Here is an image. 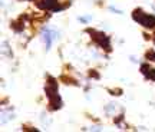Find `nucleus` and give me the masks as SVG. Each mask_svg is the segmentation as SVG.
Here are the masks:
<instances>
[{"label": "nucleus", "mask_w": 155, "mask_h": 132, "mask_svg": "<svg viewBox=\"0 0 155 132\" xmlns=\"http://www.w3.org/2000/svg\"><path fill=\"white\" fill-rule=\"evenodd\" d=\"M112 111H115V105H114V104H108V106H105V112H106V114H111Z\"/></svg>", "instance_id": "obj_7"}, {"label": "nucleus", "mask_w": 155, "mask_h": 132, "mask_svg": "<svg viewBox=\"0 0 155 132\" xmlns=\"http://www.w3.org/2000/svg\"><path fill=\"white\" fill-rule=\"evenodd\" d=\"M79 20H81V22H89V20H91V16H85V17H79Z\"/></svg>", "instance_id": "obj_10"}, {"label": "nucleus", "mask_w": 155, "mask_h": 132, "mask_svg": "<svg viewBox=\"0 0 155 132\" xmlns=\"http://www.w3.org/2000/svg\"><path fill=\"white\" fill-rule=\"evenodd\" d=\"M46 96L49 99L52 109H59L62 106V99L58 94V85L53 79H49V82L46 85Z\"/></svg>", "instance_id": "obj_1"}, {"label": "nucleus", "mask_w": 155, "mask_h": 132, "mask_svg": "<svg viewBox=\"0 0 155 132\" xmlns=\"http://www.w3.org/2000/svg\"><path fill=\"white\" fill-rule=\"evenodd\" d=\"M132 19L135 22H138L139 25H142L145 28H155V16L152 15H148V13H145L142 12L141 9H137V10H134L132 13Z\"/></svg>", "instance_id": "obj_2"}, {"label": "nucleus", "mask_w": 155, "mask_h": 132, "mask_svg": "<svg viewBox=\"0 0 155 132\" xmlns=\"http://www.w3.org/2000/svg\"><path fill=\"white\" fill-rule=\"evenodd\" d=\"M89 129L91 131H102V128H99V127H91Z\"/></svg>", "instance_id": "obj_11"}, {"label": "nucleus", "mask_w": 155, "mask_h": 132, "mask_svg": "<svg viewBox=\"0 0 155 132\" xmlns=\"http://www.w3.org/2000/svg\"><path fill=\"white\" fill-rule=\"evenodd\" d=\"M39 6L45 9V10H52V12H59L63 9V6H59L58 0H40Z\"/></svg>", "instance_id": "obj_5"}, {"label": "nucleus", "mask_w": 155, "mask_h": 132, "mask_svg": "<svg viewBox=\"0 0 155 132\" xmlns=\"http://www.w3.org/2000/svg\"><path fill=\"white\" fill-rule=\"evenodd\" d=\"M141 72H142L148 79L155 81V69H152V68H150V66H147V65H142L141 66Z\"/></svg>", "instance_id": "obj_6"}, {"label": "nucleus", "mask_w": 155, "mask_h": 132, "mask_svg": "<svg viewBox=\"0 0 155 132\" xmlns=\"http://www.w3.org/2000/svg\"><path fill=\"white\" fill-rule=\"evenodd\" d=\"M42 38H43L45 43H46V49L49 50L50 46H52V42L58 39V32H55V30H52L49 28H45L42 30Z\"/></svg>", "instance_id": "obj_3"}, {"label": "nucleus", "mask_w": 155, "mask_h": 132, "mask_svg": "<svg viewBox=\"0 0 155 132\" xmlns=\"http://www.w3.org/2000/svg\"><path fill=\"white\" fill-rule=\"evenodd\" d=\"M91 35H94V39L98 42L99 46H102L104 49L106 50H111V43H109V38L104 35V33H98V32H94V30H89Z\"/></svg>", "instance_id": "obj_4"}, {"label": "nucleus", "mask_w": 155, "mask_h": 132, "mask_svg": "<svg viewBox=\"0 0 155 132\" xmlns=\"http://www.w3.org/2000/svg\"><path fill=\"white\" fill-rule=\"evenodd\" d=\"M109 10H111V12H115V13H118V15H122V10H118V9H115L114 6H109Z\"/></svg>", "instance_id": "obj_9"}, {"label": "nucleus", "mask_w": 155, "mask_h": 132, "mask_svg": "<svg viewBox=\"0 0 155 132\" xmlns=\"http://www.w3.org/2000/svg\"><path fill=\"white\" fill-rule=\"evenodd\" d=\"M147 58H148L150 61L155 62V52H152V50H151V52H148V53H147Z\"/></svg>", "instance_id": "obj_8"}]
</instances>
